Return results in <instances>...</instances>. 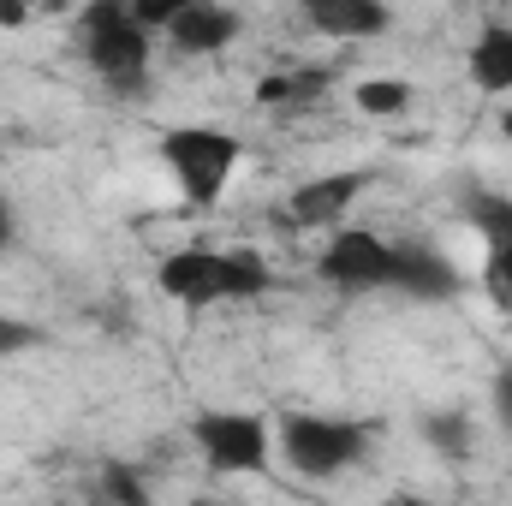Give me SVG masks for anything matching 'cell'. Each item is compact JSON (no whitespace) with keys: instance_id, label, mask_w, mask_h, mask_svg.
<instances>
[{"instance_id":"obj_1","label":"cell","mask_w":512,"mask_h":506,"mask_svg":"<svg viewBox=\"0 0 512 506\" xmlns=\"http://www.w3.org/2000/svg\"><path fill=\"white\" fill-rule=\"evenodd\" d=\"M161 161H167L179 197L209 209V203H221V191L239 167V137L221 126H173L161 131Z\"/></svg>"},{"instance_id":"obj_2","label":"cell","mask_w":512,"mask_h":506,"mask_svg":"<svg viewBox=\"0 0 512 506\" xmlns=\"http://www.w3.org/2000/svg\"><path fill=\"white\" fill-rule=\"evenodd\" d=\"M78 42H84V60L120 90H131L149 66V30L131 18V0H90L78 18Z\"/></svg>"},{"instance_id":"obj_3","label":"cell","mask_w":512,"mask_h":506,"mask_svg":"<svg viewBox=\"0 0 512 506\" xmlns=\"http://www.w3.org/2000/svg\"><path fill=\"white\" fill-rule=\"evenodd\" d=\"M280 453L298 477H340L346 465H358L370 453V429L364 423H334V417H310L292 411L280 423Z\"/></svg>"},{"instance_id":"obj_4","label":"cell","mask_w":512,"mask_h":506,"mask_svg":"<svg viewBox=\"0 0 512 506\" xmlns=\"http://www.w3.org/2000/svg\"><path fill=\"white\" fill-rule=\"evenodd\" d=\"M387 268H393V245H382L376 233H334L328 239V251L316 256V274L334 286V292H376L387 286Z\"/></svg>"},{"instance_id":"obj_5","label":"cell","mask_w":512,"mask_h":506,"mask_svg":"<svg viewBox=\"0 0 512 506\" xmlns=\"http://www.w3.org/2000/svg\"><path fill=\"white\" fill-rule=\"evenodd\" d=\"M197 447L209 453L215 471H262L268 465V429L251 411H203L197 417Z\"/></svg>"},{"instance_id":"obj_6","label":"cell","mask_w":512,"mask_h":506,"mask_svg":"<svg viewBox=\"0 0 512 506\" xmlns=\"http://www.w3.org/2000/svg\"><path fill=\"white\" fill-rule=\"evenodd\" d=\"M161 292L185 310H209L227 298V251H173L161 262Z\"/></svg>"},{"instance_id":"obj_7","label":"cell","mask_w":512,"mask_h":506,"mask_svg":"<svg viewBox=\"0 0 512 506\" xmlns=\"http://www.w3.org/2000/svg\"><path fill=\"white\" fill-rule=\"evenodd\" d=\"M364 185H370V173H322V179H304V185L292 191L286 215H292V227H334V221L358 203Z\"/></svg>"},{"instance_id":"obj_8","label":"cell","mask_w":512,"mask_h":506,"mask_svg":"<svg viewBox=\"0 0 512 506\" xmlns=\"http://www.w3.org/2000/svg\"><path fill=\"white\" fill-rule=\"evenodd\" d=\"M387 286L423 298V304H441L459 292V274L447 268V256L429 251V245H393V268H387Z\"/></svg>"},{"instance_id":"obj_9","label":"cell","mask_w":512,"mask_h":506,"mask_svg":"<svg viewBox=\"0 0 512 506\" xmlns=\"http://www.w3.org/2000/svg\"><path fill=\"white\" fill-rule=\"evenodd\" d=\"M304 18L316 36H334V42H364L387 30L382 0H304Z\"/></svg>"},{"instance_id":"obj_10","label":"cell","mask_w":512,"mask_h":506,"mask_svg":"<svg viewBox=\"0 0 512 506\" xmlns=\"http://www.w3.org/2000/svg\"><path fill=\"white\" fill-rule=\"evenodd\" d=\"M167 36H173L179 54H221V48L239 36V12H227V6H215V0H191V6L167 24Z\"/></svg>"},{"instance_id":"obj_11","label":"cell","mask_w":512,"mask_h":506,"mask_svg":"<svg viewBox=\"0 0 512 506\" xmlns=\"http://www.w3.org/2000/svg\"><path fill=\"white\" fill-rule=\"evenodd\" d=\"M471 78H477V90H489V96L512 90V24H489V30L477 36V48H471Z\"/></svg>"},{"instance_id":"obj_12","label":"cell","mask_w":512,"mask_h":506,"mask_svg":"<svg viewBox=\"0 0 512 506\" xmlns=\"http://www.w3.org/2000/svg\"><path fill=\"white\" fill-rule=\"evenodd\" d=\"M465 221L489 239V245H501V239H512V197H501V191H465Z\"/></svg>"},{"instance_id":"obj_13","label":"cell","mask_w":512,"mask_h":506,"mask_svg":"<svg viewBox=\"0 0 512 506\" xmlns=\"http://www.w3.org/2000/svg\"><path fill=\"white\" fill-rule=\"evenodd\" d=\"M423 435H429V447H441L447 459H471V417H465V411H435V417H423Z\"/></svg>"},{"instance_id":"obj_14","label":"cell","mask_w":512,"mask_h":506,"mask_svg":"<svg viewBox=\"0 0 512 506\" xmlns=\"http://www.w3.org/2000/svg\"><path fill=\"white\" fill-rule=\"evenodd\" d=\"M322 84H328V72H274V78L256 84V102H268V108H280V102H304V96H316Z\"/></svg>"},{"instance_id":"obj_15","label":"cell","mask_w":512,"mask_h":506,"mask_svg":"<svg viewBox=\"0 0 512 506\" xmlns=\"http://www.w3.org/2000/svg\"><path fill=\"white\" fill-rule=\"evenodd\" d=\"M358 108L376 114V120H393V114L411 108V90H405L399 78H364V84H358Z\"/></svg>"},{"instance_id":"obj_16","label":"cell","mask_w":512,"mask_h":506,"mask_svg":"<svg viewBox=\"0 0 512 506\" xmlns=\"http://www.w3.org/2000/svg\"><path fill=\"white\" fill-rule=\"evenodd\" d=\"M268 292V262L256 251H227V298H256Z\"/></svg>"},{"instance_id":"obj_17","label":"cell","mask_w":512,"mask_h":506,"mask_svg":"<svg viewBox=\"0 0 512 506\" xmlns=\"http://www.w3.org/2000/svg\"><path fill=\"white\" fill-rule=\"evenodd\" d=\"M483 280H489V292H495L501 304H512V239H501V245H489V262H483Z\"/></svg>"},{"instance_id":"obj_18","label":"cell","mask_w":512,"mask_h":506,"mask_svg":"<svg viewBox=\"0 0 512 506\" xmlns=\"http://www.w3.org/2000/svg\"><path fill=\"white\" fill-rule=\"evenodd\" d=\"M102 495H114V501H126V506H143V501H149V489L131 477L126 465H102Z\"/></svg>"},{"instance_id":"obj_19","label":"cell","mask_w":512,"mask_h":506,"mask_svg":"<svg viewBox=\"0 0 512 506\" xmlns=\"http://www.w3.org/2000/svg\"><path fill=\"white\" fill-rule=\"evenodd\" d=\"M185 6H191V0H131V18H137L143 30H167Z\"/></svg>"},{"instance_id":"obj_20","label":"cell","mask_w":512,"mask_h":506,"mask_svg":"<svg viewBox=\"0 0 512 506\" xmlns=\"http://www.w3.org/2000/svg\"><path fill=\"white\" fill-rule=\"evenodd\" d=\"M24 346H36V328L18 316H0V358H18Z\"/></svg>"},{"instance_id":"obj_21","label":"cell","mask_w":512,"mask_h":506,"mask_svg":"<svg viewBox=\"0 0 512 506\" xmlns=\"http://www.w3.org/2000/svg\"><path fill=\"white\" fill-rule=\"evenodd\" d=\"M495 417H501V429L512 435V370H501V381H495Z\"/></svg>"},{"instance_id":"obj_22","label":"cell","mask_w":512,"mask_h":506,"mask_svg":"<svg viewBox=\"0 0 512 506\" xmlns=\"http://www.w3.org/2000/svg\"><path fill=\"white\" fill-rule=\"evenodd\" d=\"M24 18H30V6H24V0H0V24H6V30H18Z\"/></svg>"},{"instance_id":"obj_23","label":"cell","mask_w":512,"mask_h":506,"mask_svg":"<svg viewBox=\"0 0 512 506\" xmlns=\"http://www.w3.org/2000/svg\"><path fill=\"white\" fill-rule=\"evenodd\" d=\"M12 245V209H6V197H0V251Z\"/></svg>"},{"instance_id":"obj_24","label":"cell","mask_w":512,"mask_h":506,"mask_svg":"<svg viewBox=\"0 0 512 506\" xmlns=\"http://www.w3.org/2000/svg\"><path fill=\"white\" fill-rule=\"evenodd\" d=\"M501 137H507V143H512V114H501Z\"/></svg>"}]
</instances>
